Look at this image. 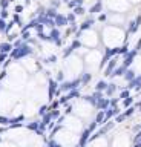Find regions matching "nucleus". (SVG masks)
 <instances>
[{
  "label": "nucleus",
  "mask_w": 141,
  "mask_h": 147,
  "mask_svg": "<svg viewBox=\"0 0 141 147\" xmlns=\"http://www.w3.org/2000/svg\"><path fill=\"white\" fill-rule=\"evenodd\" d=\"M9 54H11L12 60H20V58H25V57L32 54V48H31L26 42H23L19 48H12V51Z\"/></svg>",
  "instance_id": "1"
},
{
  "label": "nucleus",
  "mask_w": 141,
  "mask_h": 147,
  "mask_svg": "<svg viewBox=\"0 0 141 147\" xmlns=\"http://www.w3.org/2000/svg\"><path fill=\"white\" fill-rule=\"evenodd\" d=\"M49 37H51V42L55 44V46H61L63 44V40H61V34H60V29L58 28H52L51 32H49Z\"/></svg>",
  "instance_id": "2"
},
{
  "label": "nucleus",
  "mask_w": 141,
  "mask_h": 147,
  "mask_svg": "<svg viewBox=\"0 0 141 147\" xmlns=\"http://www.w3.org/2000/svg\"><path fill=\"white\" fill-rule=\"evenodd\" d=\"M138 55V51H135V49H132V51H127L124 54V60H123V66L124 68H129V66L134 63L135 57Z\"/></svg>",
  "instance_id": "3"
},
{
  "label": "nucleus",
  "mask_w": 141,
  "mask_h": 147,
  "mask_svg": "<svg viewBox=\"0 0 141 147\" xmlns=\"http://www.w3.org/2000/svg\"><path fill=\"white\" fill-rule=\"evenodd\" d=\"M54 25H55V28H63V26H68V20H66V15L64 14H57L54 17Z\"/></svg>",
  "instance_id": "4"
},
{
  "label": "nucleus",
  "mask_w": 141,
  "mask_h": 147,
  "mask_svg": "<svg viewBox=\"0 0 141 147\" xmlns=\"http://www.w3.org/2000/svg\"><path fill=\"white\" fill-rule=\"evenodd\" d=\"M80 78H75V80H72V81H66V83H63L61 84V89H63V91H70V89H77L78 86H80Z\"/></svg>",
  "instance_id": "5"
},
{
  "label": "nucleus",
  "mask_w": 141,
  "mask_h": 147,
  "mask_svg": "<svg viewBox=\"0 0 141 147\" xmlns=\"http://www.w3.org/2000/svg\"><path fill=\"white\" fill-rule=\"evenodd\" d=\"M95 25V20L92 19V17H89V19H86L83 23L78 26V31H81V32H85V31H87V29H91L92 26Z\"/></svg>",
  "instance_id": "6"
},
{
  "label": "nucleus",
  "mask_w": 141,
  "mask_h": 147,
  "mask_svg": "<svg viewBox=\"0 0 141 147\" xmlns=\"http://www.w3.org/2000/svg\"><path fill=\"white\" fill-rule=\"evenodd\" d=\"M115 68H117V58H111V60H109V64L106 66V69H104V75H106V77H109Z\"/></svg>",
  "instance_id": "7"
},
{
  "label": "nucleus",
  "mask_w": 141,
  "mask_h": 147,
  "mask_svg": "<svg viewBox=\"0 0 141 147\" xmlns=\"http://www.w3.org/2000/svg\"><path fill=\"white\" fill-rule=\"evenodd\" d=\"M101 9H103V2H101V0H97V3H94V5L91 6L89 14H98V12H101Z\"/></svg>",
  "instance_id": "8"
},
{
  "label": "nucleus",
  "mask_w": 141,
  "mask_h": 147,
  "mask_svg": "<svg viewBox=\"0 0 141 147\" xmlns=\"http://www.w3.org/2000/svg\"><path fill=\"white\" fill-rule=\"evenodd\" d=\"M126 69L127 68H124V66H120V68H115L112 70V74L109 75V77H123V75H124V72H126Z\"/></svg>",
  "instance_id": "9"
},
{
  "label": "nucleus",
  "mask_w": 141,
  "mask_h": 147,
  "mask_svg": "<svg viewBox=\"0 0 141 147\" xmlns=\"http://www.w3.org/2000/svg\"><path fill=\"white\" fill-rule=\"evenodd\" d=\"M12 51V43L6 42V43H0V54H8Z\"/></svg>",
  "instance_id": "10"
},
{
  "label": "nucleus",
  "mask_w": 141,
  "mask_h": 147,
  "mask_svg": "<svg viewBox=\"0 0 141 147\" xmlns=\"http://www.w3.org/2000/svg\"><path fill=\"white\" fill-rule=\"evenodd\" d=\"M129 87H135V89H141V75H135V78L129 81Z\"/></svg>",
  "instance_id": "11"
},
{
  "label": "nucleus",
  "mask_w": 141,
  "mask_h": 147,
  "mask_svg": "<svg viewBox=\"0 0 141 147\" xmlns=\"http://www.w3.org/2000/svg\"><path fill=\"white\" fill-rule=\"evenodd\" d=\"M83 3H85V0H69L66 5H68L70 9H74V8H77V6H83Z\"/></svg>",
  "instance_id": "12"
},
{
  "label": "nucleus",
  "mask_w": 141,
  "mask_h": 147,
  "mask_svg": "<svg viewBox=\"0 0 141 147\" xmlns=\"http://www.w3.org/2000/svg\"><path fill=\"white\" fill-rule=\"evenodd\" d=\"M124 80L126 81H132V80L135 78V72H134V69H126V72H124Z\"/></svg>",
  "instance_id": "13"
},
{
  "label": "nucleus",
  "mask_w": 141,
  "mask_h": 147,
  "mask_svg": "<svg viewBox=\"0 0 141 147\" xmlns=\"http://www.w3.org/2000/svg\"><path fill=\"white\" fill-rule=\"evenodd\" d=\"M57 14H58V12H57V9H54V8H51V6L45 9V15H46V17H49V19H54Z\"/></svg>",
  "instance_id": "14"
},
{
  "label": "nucleus",
  "mask_w": 141,
  "mask_h": 147,
  "mask_svg": "<svg viewBox=\"0 0 141 147\" xmlns=\"http://www.w3.org/2000/svg\"><path fill=\"white\" fill-rule=\"evenodd\" d=\"M138 28H140V26L135 23V20H130V21H129V28H127V31H129V34H135L136 31H138Z\"/></svg>",
  "instance_id": "15"
},
{
  "label": "nucleus",
  "mask_w": 141,
  "mask_h": 147,
  "mask_svg": "<svg viewBox=\"0 0 141 147\" xmlns=\"http://www.w3.org/2000/svg\"><path fill=\"white\" fill-rule=\"evenodd\" d=\"M91 78H92V75H91L89 72H83V74H81V77H80V83L87 84V83L91 81Z\"/></svg>",
  "instance_id": "16"
},
{
  "label": "nucleus",
  "mask_w": 141,
  "mask_h": 147,
  "mask_svg": "<svg viewBox=\"0 0 141 147\" xmlns=\"http://www.w3.org/2000/svg\"><path fill=\"white\" fill-rule=\"evenodd\" d=\"M48 84H49V98H51L54 91H55V87H57V81H54V80H48Z\"/></svg>",
  "instance_id": "17"
},
{
  "label": "nucleus",
  "mask_w": 141,
  "mask_h": 147,
  "mask_svg": "<svg viewBox=\"0 0 141 147\" xmlns=\"http://www.w3.org/2000/svg\"><path fill=\"white\" fill-rule=\"evenodd\" d=\"M37 37L42 40V42H48V43H51V37H49V34H45V32H37Z\"/></svg>",
  "instance_id": "18"
},
{
  "label": "nucleus",
  "mask_w": 141,
  "mask_h": 147,
  "mask_svg": "<svg viewBox=\"0 0 141 147\" xmlns=\"http://www.w3.org/2000/svg\"><path fill=\"white\" fill-rule=\"evenodd\" d=\"M127 48H129V46H127V43H124V44H123V46H118L117 48V55H124L126 54V52H127Z\"/></svg>",
  "instance_id": "19"
},
{
  "label": "nucleus",
  "mask_w": 141,
  "mask_h": 147,
  "mask_svg": "<svg viewBox=\"0 0 141 147\" xmlns=\"http://www.w3.org/2000/svg\"><path fill=\"white\" fill-rule=\"evenodd\" d=\"M72 12L75 15H83L86 11H85V6H77V8H74V9H72Z\"/></svg>",
  "instance_id": "20"
},
{
  "label": "nucleus",
  "mask_w": 141,
  "mask_h": 147,
  "mask_svg": "<svg viewBox=\"0 0 141 147\" xmlns=\"http://www.w3.org/2000/svg\"><path fill=\"white\" fill-rule=\"evenodd\" d=\"M115 91H117V84H107V87H106V93L107 95H112Z\"/></svg>",
  "instance_id": "21"
},
{
  "label": "nucleus",
  "mask_w": 141,
  "mask_h": 147,
  "mask_svg": "<svg viewBox=\"0 0 141 147\" xmlns=\"http://www.w3.org/2000/svg\"><path fill=\"white\" fill-rule=\"evenodd\" d=\"M106 87H107V83H106V81H98V83H97V86H95L97 92H100V91H104Z\"/></svg>",
  "instance_id": "22"
},
{
  "label": "nucleus",
  "mask_w": 141,
  "mask_h": 147,
  "mask_svg": "<svg viewBox=\"0 0 141 147\" xmlns=\"http://www.w3.org/2000/svg\"><path fill=\"white\" fill-rule=\"evenodd\" d=\"M81 46H83V44H81V42H80L78 38H75V40L72 42V44H70V48H72L74 51H75V49H80Z\"/></svg>",
  "instance_id": "23"
},
{
  "label": "nucleus",
  "mask_w": 141,
  "mask_h": 147,
  "mask_svg": "<svg viewBox=\"0 0 141 147\" xmlns=\"http://www.w3.org/2000/svg\"><path fill=\"white\" fill-rule=\"evenodd\" d=\"M75 14H74V12H69L68 15H66V20H68V23L70 25V23H75Z\"/></svg>",
  "instance_id": "24"
},
{
  "label": "nucleus",
  "mask_w": 141,
  "mask_h": 147,
  "mask_svg": "<svg viewBox=\"0 0 141 147\" xmlns=\"http://www.w3.org/2000/svg\"><path fill=\"white\" fill-rule=\"evenodd\" d=\"M55 61H57V55H49L48 58H45L46 64H52V63H55Z\"/></svg>",
  "instance_id": "25"
},
{
  "label": "nucleus",
  "mask_w": 141,
  "mask_h": 147,
  "mask_svg": "<svg viewBox=\"0 0 141 147\" xmlns=\"http://www.w3.org/2000/svg\"><path fill=\"white\" fill-rule=\"evenodd\" d=\"M61 5V0H51V8H54V9H58Z\"/></svg>",
  "instance_id": "26"
},
{
  "label": "nucleus",
  "mask_w": 141,
  "mask_h": 147,
  "mask_svg": "<svg viewBox=\"0 0 141 147\" xmlns=\"http://www.w3.org/2000/svg\"><path fill=\"white\" fill-rule=\"evenodd\" d=\"M8 6H9V0H0V8L2 9H6Z\"/></svg>",
  "instance_id": "27"
},
{
  "label": "nucleus",
  "mask_w": 141,
  "mask_h": 147,
  "mask_svg": "<svg viewBox=\"0 0 141 147\" xmlns=\"http://www.w3.org/2000/svg\"><path fill=\"white\" fill-rule=\"evenodd\" d=\"M29 37H31V34L28 32V31H25V32H21V40H23V42H28V40H29Z\"/></svg>",
  "instance_id": "28"
},
{
  "label": "nucleus",
  "mask_w": 141,
  "mask_h": 147,
  "mask_svg": "<svg viewBox=\"0 0 141 147\" xmlns=\"http://www.w3.org/2000/svg\"><path fill=\"white\" fill-rule=\"evenodd\" d=\"M8 15H9V12H8V9H0V19H3V20H5Z\"/></svg>",
  "instance_id": "29"
},
{
  "label": "nucleus",
  "mask_w": 141,
  "mask_h": 147,
  "mask_svg": "<svg viewBox=\"0 0 141 147\" xmlns=\"http://www.w3.org/2000/svg\"><path fill=\"white\" fill-rule=\"evenodd\" d=\"M45 9H46L45 6H38L37 11H35V14H37V15H43V14H45Z\"/></svg>",
  "instance_id": "30"
},
{
  "label": "nucleus",
  "mask_w": 141,
  "mask_h": 147,
  "mask_svg": "<svg viewBox=\"0 0 141 147\" xmlns=\"http://www.w3.org/2000/svg\"><path fill=\"white\" fill-rule=\"evenodd\" d=\"M63 78H64V72L63 70H58L57 72V81H63Z\"/></svg>",
  "instance_id": "31"
},
{
  "label": "nucleus",
  "mask_w": 141,
  "mask_h": 147,
  "mask_svg": "<svg viewBox=\"0 0 141 147\" xmlns=\"http://www.w3.org/2000/svg\"><path fill=\"white\" fill-rule=\"evenodd\" d=\"M12 26H14V21H9V23H6V28H5V32L3 34H8L9 31L12 29Z\"/></svg>",
  "instance_id": "32"
},
{
  "label": "nucleus",
  "mask_w": 141,
  "mask_h": 147,
  "mask_svg": "<svg viewBox=\"0 0 141 147\" xmlns=\"http://www.w3.org/2000/svg\"><path fill=\"white\" fill-rule=\"evenodd\" d=\"M34 28H35V31H37V32H43V29H45V26H43L42 23H38V21H37V25H35Z\"/></svg>",
  "instance_id": "33"
},
{
  "label": "nucleus",
  "mask_w": 141,
  "mask_h": 147,
  "mask_svg": "<svg viewBox=\"0 0 141 147\" xmlns=\"http://www.w3.org/2000/svg\"><path fill=\"white\" fill-rule=\"evenodd\" d=\"M5 28H6V21L0 19V32H5Z\"/></svg>",
  "instance_id": "34"
},
{
  "label": "nucleus",
  "mask_w": 141,
  "mask_h": 147,
  "mask_svg": "<svg viewBox=\"0 0 141 147\" xmlns=\"http://www.w3.org/2000/svg\"><path fill=\"white\" fill-rule=\"evenodd\" d=\"M72 52H74V49L70 48V46H69V48H66V51L63 52V57H69L70 54H72Z\"/></svg>",
  "instance_id": "35"
},
{
  "label": "nucleus",
  "mask_w": 141,
  "mask_h": 147,
  "mask_svg": "<svg viewBox=\"0 0 141 147\" xmlns=\"http://www.w3.org/2000/svg\"><path fill=\"white\" fill-rule=\"evenodd\" d=\"M12 21H14V23H17V25H20V26H21V20H20V15H19V14H15V15H14V20H12Z\"/></svg>",
  "instance_id": "36"
},
{
  "label": "nucleus",
  "mask_w": 141,
  "mask_h": 147,
  "mask_svg": "<svg viewBox=\"0 0 141 147\" xmlns=\"http://www.w3.org/2000/svg\"><path fill=\"white\" fill-rule=\"evenodd\" d=\"M21 43H23V40H21V38H19V40H15V42H14V44H12V48H19V46H20Z\"/></svg>",
  "instance_id": "37"
},
{
  "label": "nucleus",
  "mask_w": 141,
  "mask_h": 147,
  "mask_svg": "<svg viewBox=\"0 0 141 147\" xmlns=\"http://www.w3.org/2000/svg\"><path fill=\"white\" fill-rule=\"evenodd\" d=\"M21 11H23V5H17L15 6V14H20Z\"/></svg>",
  "instance_id": "38"
},
{
  "label": "nucleus",
  "mask_w": 141,
  "mask_h": 147,
  "mask_svg": "<svg viewBox=\"0 0 141 147\" xmlns=\"http://www.w3.org/2000/svg\"><path fill=\"white\" fill-rule=\"evenodd\" d=\"M134 20H135V23H136V25L140 26V25H141V14H140V15H136L135 19H134Z\"/></svg>",
  "instance_id": "39"
},
{
  "label": "nucleus",
  "mask_w": 141,
  "mask_h": 147,
  "mask_svg": "<svg viewBox=\"0 0 141 147\" xmlns=\"http://www.w3.org/2000/svg\"><path fill=\"white\" fill-rule=\"evenodd\" d=\"M6 54H0V64H3V61H5L6 60Z\"/></svg>",
  "instance_id": "40"
},
{
  "label": "nucleus",
  "mask_w": 141,
  "mask_h": 147,
  "mask_svg": "<svg viewBox=\"0 0 141 147\" xmlns=\"http://www.w3.org/2000/svg\"><path fill=\"white\" fill-rule=\"evenodd\" d=\"M130 103H132V98H130V97H127L126 100H124V106H129Z\"/></svg>",
  "instance_id": "41"
},
{
  "label": "nucleus",
  "mask_w": 141,
  "mask_h": 147,
  "mask_svg": "<svg viewBox=\"0 0 141 147\" xmlns=\"http://www.w3.org/2000/svg\"><path fill=\"white\" fill-rule=\"evenodd\" d=\"M106 19H107V15H106V14H100V17H98V20H100V21H104Z\"/></svg>",
  "instance_id": "42"
},
{
  "label": "nucleus",
  "mask_w": 141,
  "mask_h": 147,
  "mask_svg": "<svg viewBox=\"0 0 141 147\" xmlns=\"http://www.w3.org/2000/svg\"><path fill=\"white\" fill-rule=\"evenodd\" d=\"M127 97H129V92H127V91L121 92V95H120V98H127Z\"/></svg>",
  "instance_id": "43"
},
{
  "label": "nucleus",
  "mask_w": 141,
  "mask_h": 147,
  "mask_svg": "<svg viewBox=\"0 0 141 147\" xmlns=\"http://www.w3.org/2000/svg\"><path fill=\"white\" fill-rule=\"evenodd\" d=\"M140 49H141V40H138V43H136V48H135V51H138V52H140Z\"/></svg>",
  "instance_id": "44"
},
{
  "label": "nucleus",
  "mask_w": 141,
  "mask_h": 147,
  "mask_svg": "<svg viewBox=\"0 0 141 147\" xmlns=\"http://www.w3.org/2000/svg\"><path fill=\"white\" fill-rule=\"evenodd\" d=\"M63 2H64V3H68V2H69V0H61V3H63Z\"/></svg>",
  "instance_id": "45"
},
{
  "label": "nucleus",
  "mask_w": 141,
  "mask_h": 147,
  "mask_svg": "<svg viewBox=\"0 0 141 147\" xmlns=\"http://www.w3.org/2000/svg\"><path fill=\"white\" fill-rule=\"evenodd\" d=\"M0 9H2V8H0Z\"/></svg>",
  "instance_id": "46"
}]
</instances>
